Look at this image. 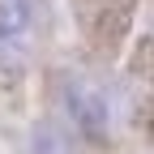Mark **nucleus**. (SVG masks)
I'll return each mask as SVG.
<instances>
[{
    "label": "nucleus",
    "instance_id": "obj_2",
    "mask_svg": "<svg viewBox=\"0 0 154 154\" xmlns=\"http://www.w3.org/2000/svg\"><path fill=\"white\" fill-rule=\"evenodd\" d=\"M34 22V0H0V38L22 34Z\"/></svg>",
    "mask_w": 154,
    "mask_h": 154
},
{
    "label": "nucleus",
    "instance_id": "obj_1",
    "mask_svg": "<svg viewBox=\"0 0 154 154\" xmlns=\"http://www.w3.org/2000/svg\"><path fill=\"white\" fill-rule=\"evenodd\" d=\"M69 111H73V124L86 133L90 141H103V133H107V99L94 86L86 82H69Z\"/></svg>",
    "mask_w": 154,
    "mask_h": 154
},
{
    "label": "nucleus",
    "instance_id": "obj_3",
    "mask_svg": "<svg viewBox=\"0 0 154 154\" xmlns=\"http://www.w3.org/2000/svg\"><path fill=\"white\" fill-rule=\"evenodd\" d=\"M34 154H73V141L64 137L60 124H38L34 128Z\"/></svg>",
    "mask_w": 154,
    "mask_h": 154
}]
</instances>
